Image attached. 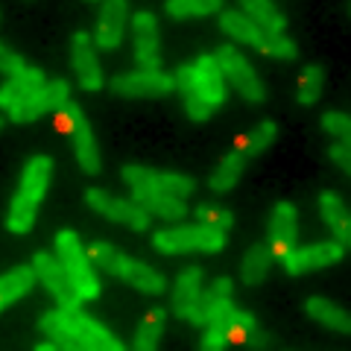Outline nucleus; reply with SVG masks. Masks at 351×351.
I'll return each instance as SVG.
<instances>
[{"mask_svg": "<svg viewBox=\"0 0 351 351\" xmlns=\"http://www.w3.org/2000/svg\"><path fill=\"white\" fill-rule=\"evenodd\" d=\"M152 246L164 255H182V252H219L226 246V232L205 223L164 228L152 234Z\"/></svg>", "mask_w": 351, "mask_h": 351, "instance_id": "f257e3e1", "label": "nucleus"}, {"mask_svg": "<svg viewBox=\"0 0 351 351\" xmlns=\"http://www.w3.org/2000/svg\"><path fill=\"white\" fill-rule=\"evenodd\" d=\"M56 249H59V261H62V267L68 269L76 293H80L82 299H97V295H100V281H97V276H94L91 258H88V252L82 249L76 232L62 228V232L56 234Z\"/></svg>", "mask_w": 351, "mask_h": 351, "instance_id": "f03ea898", "label": "nucleus"}, {"mask_svg": "<svg viewBox=\"0 0 351 351\" xmlns=\"http://www.w3.org/2000/svg\"><path fill=\"white\" fill-rule=\"evenodd\" d=\"M56 123H59V129L71 132L73 149H76V161H80L82 173H88V176L100 173V149H97V144H94L91 126H88L82 108L76 106L73 100H64L62 108L56 112Z\"/></svg>", "mask_w": 351, "mask_h": 351, "instance_id": "7ed1b4c3", "label": "nucleus"}, {"mask_svg": "<svg viewBox=\"0 0 351 351\" xmlns=\"http://www.w3.org/2000/svg\"><path fill=\"white\" fill-rule=\"evenodd\" d=\"M214 59L219 64V71H223V76L237 88V94L243 97L246 103H263V97H267V91H263V82L258 80V73L252 71V64L240 56L237 47H232V44H223V47L214 53Z\"/></svg>", "mask_w": 351, "mask_h": 351, "instance_id": "20e7f679", "label": "nucleus"}, {"mask_svg": "<svg viewBox=\"0 0 351 351\" xmlns=\"http://www.w3.org/2000/svg\"><path fill=\"white\" fill-rule=\"evenodd\" d=\"M85 202L94 208L97 214H103L106 219H114L120 226H129L135 232H147L149 228V211L135 199H117V196L106 193L100 188H91L85 193Z\"/></svg>", "mask_w": 351, "mask_h": 351, "instance_id": "39448f33", "label": "nucleus"}, {"mask_svg": "<svg viewBox=\"0 0 351 351\" xmlns=\"http://www.w3.org/2000/svg\"><path fill=\"white\" fill-rule=\"evenodd\" d=\"M32 269H36V276L44 281V287L53 293V299L59 302V307H64V311H73V307H80L82 295L76 293L73 281L68 276V269L62 267L59 258L47 255V252H38V255L32 258Z\"/></svg>", "mask_w": 351, "mask_h": 351, "instance_id": "423d86ee", "label": "nucleus"}, {"mask_svg": "<svg viewBox=\"0 0 351 351\" xmlns=\"http://www.w3.org/2000/svg\"><path fill=\"white\" fill-rule=\"evenodd\" d=\"M64 100H71V85L64 80L47 82V85H41L36 94H29L24 103L9 108V120H12V123H29V120H36L47 112H59Z\"/></svg>", "mask_w": 351, "mask_h": 351, "instance_id": "0eeeda50", "label": "nucleus"}, {"mask_svg": "<svg viewBox=\"0 0 351 351\" xmlns=\"http://www.w3.org/2000/svg\"><path fill=\"white\" fill-rule=\"evenodd\" d=\"M112 94L117 97H164L176 88V80L161 71H138V73H120L112 82Z\"/></svg>", "mask_w": 351, "mask_h": 351, "instance_id": "6e6552de", "label": "nucleus"}, {"mask_svg": "<svg viewBox=\"0 0 351 351\" xmlns=\"http://www.w3.org/2000/svg\"><path fill=\"white\" fill-rule=\"evenodd\" d=\"M62 316H64V325L71 328V334L76 337V343L85 351H123V343L114 339L103 325H97L91 316H85L80 307H73V311L62 307Z\"/></svg>", "mask_w": 351, "mask_h": 351, "instance_id": "1a4fd4ad", "label": "nucleus"}, {"mask_svg": "<svg viewBox=\"0 0 351 351\" xmlns=\"http://www.w3.org/2000/svg\"><path fill=\"white\" fill-rule=\"evenodd\" d=\"M132 32H135V59L141 71H161L158 53V21L152 12H138L132 18Z\"/></svg>", "mask_w": 351, "mask_h": 351, "instance_id": "9d476101", "label": "nucleus"}, {"mask_svg": "<svg viewBox=\"0 0 351 351\" xmlns=\"http://www.w3.org/2000/svg\"><path fill=\"white\" fill-rule=\"evenodd\" d=\"M339 258H343V243L334 240V243H316V246L293 249L281 263L290 276H302V272H311V269L331 267V263H337Z\"/></svg>", "mask_w": 351, "mask_h": 351, "instance_id": "9b49d317", "label": "nucleus"}, {"mask_svg": "<svg viewBox=\"0 0 351 351\" xmlns=\"http://www.w3.org/2000/svg\"><path fill=\"white\" fill-rule=\"evenodd\" d=\"M295 208L293 202H278L269 219V252L272 258L284 261L295 249Z\"/></svg>", "mask_w": 351, "mask_h": 351, "instance_id": "f8f14e48", "label": "nucleus"}, {"mask_svg": "<svg viewBox=\"0 0 351 351\" xmlns=\"http://www.w3.org/2000/svg\"><path fill=\"white\" fill-rule=\"evenodd\" d=\"M126 18H129L126 0H103L100 24H97V47H103V50L120 47L123 32H126Z\"/></svg>", "mask_w": 351, "mask_h": 351, "instance_id": "ddd939ff", "label": "nucleus"}, {"mask_svg": "<svg viewBox=\"0 0 351 351\" xmlns=\"http://www.w3.org/2000/svg\"><path fill=\"white\" fill-rule=\"evenodd\" d=\"M73 71L85 91H100L103 88V71H100V62H97V53L85 29H80L73 36Z\"/></svg>", "mask_w": 351, "mask_h": 351, "instance_id": "4468645a", "label": "nucleus"}, {"mask_svg": "<svg viewBox=\"0 0 351 351\" xmlns=\"http://www.w3.org/2000/svg\"><path fill=\"white\" fill-rule=\"evenodd\" d=\"M193 76H196V88H199L202 100L211 103L214 108L226 103V76L219 71V64L214 56H199L193 64Z\"/></svg>", "mask_w": 351, "mask_h": 351, "instance_id": "2eb2a0df", "label": "nucleus"}, {"mask_svg": "<svg viewBox=\"0 0 351 351\" xmlns=\"http://www.w3.org/2000/svg\"><path fill=\"white\" fill-rule=\"evenodd\" d=\"M44 85V71L38 68H24L21 73L9 76V82L0 88V108H15L18 103H24L29 94H36Z\"/></svg>", "mask_w": 351, "mask_h": 351, "instance_id": "dca6fc26", "label": "nucleus"}, {"mask_svg": "<svg viewBox=\"0 0 351 351\" xmlns=\"http://www.w3.org/2000/svg\"><path fill=\"white\" fill-rule=\"evenodd\" d=\"M173 80H176V91L182 94V103H184V108H188L191 120H208V117H211L214 106L202 100L199 88H196V76H193L191 64H182V68L176 71Z\"/></svg>", "mask_w": 351, "mask_h": 351, "instance_id": "f3484780", "label": "nucleus"}, {"mask_svg": "<svg viewBox=\"0 0 351 351\" xmlns=\"http://www.w3.org/2000/svg\"><path fill=\"white\" fill-rule=\"evenodd\" d=\"M50 173H53L50 156H36V158H29L24 176H21L18 193L27 196V199H32V202H41L44 193H47V184H50Z\"/></svg>", "mask_w": 351, "mask_h": 351, "instance_id": "a211bd4d", "label": "nucleus"}, {"mask_svg": "<svg viewBox=\"0 0 351 351\" xmlns=\"http://www.w3.org/2000/svg\"><path fill=\"white\" fill-rule=\"evenodd\" d=\"M219 27H223V32H228L232 38L243 41V44H249V47H255V50H263L267 32H263L249 15L234 12V9H226V12L219 15Z\"/></svg>", "mask_w": 351, "mask_h": 351, "instance_id": "6ab92c4d", "label": "nucleus"}, {"mask_svg": "<svg viewBox=\"0 0 351 351\" xmlns=\"http://www.w3.org/2000/svg\"><path fill=\"white\" fill-rule=\"evenodd\" d=\"M232 290H234L232 278H217L208 290H199V295H196V302H193L191 313H188V319L193 325H208V319H211V313H214V307L223 302V299H228Z\"/></svg>", "mask_w": 351, "mask_h": 351, "instance_id": "aec40b11", "label": "nucleus"}, {"mask_svg": "<svg viewBox=\"0 0 351 351\" xmlns=\"http://www.w3.org/2000/svg\"><path fill=\"white\" fill-rule=\"evenodd\" d=\"M304 311L311 313L316 322H322L325 328H331V331L351 334V313L343 311L339 304L328 302V299H319V295H311V299L304 302Z\"/></svg>", "mask_w": 351, "mask_h": 351, "instance_id": "412c9836", "label": "nucleus"}, {"mask_svg": "<svg viewBox=\"0 0 351 351\" xmlns=\"http://www.w3.org/2000/svg\"><path fill=\"white\" fill-rule=\"evenodd\" d=\"M319 211H322V219L328 223V228L334 232V237L339 240L343 246H351V219L343 208V199H339L337 193L325 191L319 196Z\"/></svg>", "mask_w": 351, "mask_h": 351, "instance_id": "4be33fe9", "label": "nucleus"}, {"mask_svg": "<svg viewBox=\"0 0 351 351\" xmlns=\"http://www.w3.org/2000/svg\"><path fill=\"white\" fill-rule=\"evenodd\" d=\"M199 281H202V269L199 267H188L179 278H176V290H173V313L176 316L188 319L196 295H199V290H202Z\"/></svg>", "mask_w": 351, "mask_h": 351, "instance_id": "5701e85b", "label": "nucleus"}, {"mask_svg": "<svg viewBox=\"0 0 351 351\" xmlns=\"http://www.w3.org/2000/svg\"><path fill=\"white\" fill-rule=\"evenodd\" d=\"M208 325L223 328V331L228 334V343H232V334H234V331H252V328H258L255 316L237 311V307L228 302V299H223V302L214 307V313H211V319H208Z\"/></svg>", "mask_w": 351, "mask_h": 351, "instance_id": "b1692460", "label": "nucleus"}, {"mask_svg": "<svg viewBox=\"0 0 351 351\" xmlns=\"http://www.w3.org/2000/svg\"><path fill=\"white\" fill-rule=\"evenodd\" d=\"M36 269L32 267H15L12 272L0 276V311H6L12 302H18L24 293H29V287L36 284Z\"/></svg>", "mask_w": 351, "mask_h": 351, "instance_id": "393cba45", "label": "nucleus"}, {"mask_svg": "<svg viewBox=\"0 0 351 351\" xmlns=\"http://www.w3.org/2000/svg\"><path fill=\"white\" fill-rule=\"evenodd\" d=\"M120 278H123L129 287H135L141 293H149V295H158V293H164V287H167V281H164L161 272H156L152 267L138 263V261H129Z\"/></svg>", "mask_w": 351, "mask_h": 351, "instance_id": "a878e982", "label": "nucleus"}, {"mask_svg": "<svg viewBox=\"0 0 351 351\" xmlns=\"http://www.w3.org/2000/svg\"><path fill=\"white\" fill-rule=\"evenodd\" d=\"M240 3L246 6V15L255 21L263 32H269V36H278V32H284V27H287V21L272 6V0H240Z\"/></svg>", "mask_w": 351, "mask_h": 351, "instance_id": "bb28decb", "label": "nucleus"}, {"mask_svg": "<svg viewBox=\"0 0 351 351\" xmlns=\"http://www.w3.org/2000/svg\"><path fill=\"white\" fill-rule=\"evenodd\" d=\"M246 156L240 149H232L228 156L219 161V167L214 170V176H211V191L214 193H226V191H232L234 184H237V179H240V173H243V167H246Z\"/></svg>", "mask_w": 351, "mask_h": 351, "instance_id": "cd10ccee", "label": "nucleus"}, {"mask_svg": "<svg viewBox=\"0 0 351 351\" xmlns=\"http://www.w3.org/2000/svg\"><path fill=\"white\" fill-rule=\"evenodd\" d=\"M135 202H141L149 214H158L164 219H182L188 214V205L179 196H170V193H135L132 196Z\"/></svg>", "mask_w": 351, "mask_h": 351, "instance_id": "c85d7f7f", "label": "nucleus"}, {"mask_svg": "<svg viewBox=\"0 0 351 351\" xmlns=\"http://www.w3.org/2000/svg\"><path fill=\"white\" fill-rule=\"evenodd\" d=\"M164 325H167V311L152 307V311L144 316V322L138 325V331H135V348L138 351H152L156 348L161 334H164Z\"/></svg>", "mask_w": 351, "mask_h": 351, "instance_id": "c756f323", "label": "nucleus"}, {"mask_svg": "<svg viewBox=\"0 0 351 351\" xmlns=\"http://www.w3.org/2000/svg\"><path fill=\"white\" fill-rule=\"evenodd\" d=\"M38 328H41V334H47L59 348H64V351H82V346L76 343V337L71 334V328L64 325L62 307H59V311H47V313H44Z\"/></svg>", "mask_w": 351, "mask_h": 351, "instance_id": "7c9ffc66", "label": "nucleus"}, {"mask_svg": "<svg viewBox=\"0 0 351 351\" xmlns=\"http://www.w3.org/2000/svg\"><path fill=\"white\" fill-rule=\"evenodd\" d=\"M276 135H278V126L272 123V120H261V123L252 129L249 135L237 138L234 149H240L246 158H255V156H261V152L272 144V141H276Z\"/></svg>", "mask_w": 351, "mask_h": 351, "instance_id": "2f4dec72", "label": "nucleus"}, {"mask_svg": "<svg viewBox=\"0 0 351 351\" xmlns=\"http://www.w3.org/2000/svg\"><path fill=\"white\" fill-rule=\"evenodd\" d=\"M36 214H38V202L15 193L12 205H9V214H6V228L12 234H27L29 228L36 226Z\"/></svg>", "mask_w": 351, "mask_h": 351, "instance_id": "473e14b6", "label": "nucleus"}, {"mask_svg": "<svg viewBox=\"0 0 351 351\" xmlns=\"http://www.w3.org/2000/svg\"><path fill=\"white\" fill-rule=\"evenodd\" d=\"M269 263H272V252L269 246H263V243H255L249 252H246V258H243V267H240V272H243V281L246 284H261L263 278H267V272H269Z\"/></svg>", "mask_w": 351, "mask_h": 351, "instance_id": "72a5a7b5", "label": "nucleus"}, {"mask_svg": "<svg viewBox=\"0 0 351 351\" xmlns=\"http://www.w3.org/2000/svg\"><path fill=\"white\" fill-rule=\"evenodd\" d=\"M88 258H91L97 267H103L108 276H114V278L123 276V269H126V263H129V258L123 255V252L114 249V246H108V243H103V240H94V243L88 246Z\"/></svg>", "mask_w": 351, "mask_h": 351, "instance_id": "f704fd0d", "label": "nucleus"}, {"mask_svg": "<svg viewBox=\"0 0 351 351\" xmlns=\"http://www.w3.org/2000/svg\"><path fill=\"white\" fill-rule=\"evenodd\" d=\"M322 85H325V68H319V64L304 68L302 80H299V91H295V100L302 106H313L322 97Z\"/></svg>", "mask_w": 351, "mask_h": 351, "instance_id": "c9c22d12", "label": "nucleus"}, {"mask_svg": "<svg viewBox=\"0 0 351 351\" xmlns=\"http://www.w3.org/2000/svg\"><path fill=\"white\" fill-rule=\"evenodd\" d=\"M219 9H223V0H167V15L173 18L214 15Z\"/></svg>", "mask_w": 351, "mask_h": 351, "instance_id": "e433bc0d", "label": "nucleus"}, {"mask_svg": "<svg viewBox=\"0 0 351 351\" xmlns=\"http://www.w3.org/2000/svg\"><path fill=\"white\" fill-rule=\"evenodd\" d=\"M193 214H196V223L223 228V232H228V228L234 226L232 211H226V208H219V205H208V202H202V205H196V208H193Z\"/></svg>", "mask_w": 351, "mask_h": 351, "instance_id": "4c0bfd02", "label": "nucleus"}, {"mask_svg": "<svg viewBox=\"0 0 351 351\" xmlns=\"http://www.w3.org/2000/svg\"><path fill=\"white\" fill-rule=\"evenodd\" d=\"M196 188V182L191 176H182V173H158V193H170V196H191Z\"/></svg>", "mask_w": 351, "mask_h": 351, "instance_id": "58836bf2", "label": "nucleus"}, {"mask_svg": "<svg viewBox=\"0 0 351 351\" xmlns=\"http://www.w3.org/2000/svg\"><path fill=\"white\" fill-rule=\"evenodd\" d=\"M322 129L331 132L334 138H339V144L351 147V117L348 114H339V112L322 114Z\"/></svg>", "mask_w": 351, "mask_h": 351, "instance_id": "ea45409f", "label": "nucleus"}, {"mask_svg": "<svg viewBox=\"0 0 351 351\" xmlns=\"http://www.w3.org/2000/svg\"><path fill=\"white\" fill-rule=\"evenodd\" d=\"M267 56H276V59H295L299 56V50H295V44L284 36V32H278V36H269L267 32V41H263V50Z\"/></svg>", "mask_w": 351, "mask_h": 351, "instance_id": "a19ab883", "label": "nucleus"}, {"mask_svg": "<svg viewBox=\"0 0 351 351\" xmlns=\"http://www.w3.org/2000/svg\"><path fill=\"white\" fill-rule=\"evenodd\" d=\"M226 346H232V343H228V334L223 331V328H217V325H208V331L202 337L199 348L202 351H223Z\"/></svg>", "mask_w": 351, "mask_h": 351, "instance_id": "79ce46f5", "label": "nucleus"}, {"mask_svg": "<svg viewBox=\"0 0 351 351\" xmlns=\"http://www.w3.org/2000/svg\"><path fill=\"white\" fill-rule=\"evenodd\" d=\"M24 68H27L24 59H21L18 53H12L9 47H3V44H0V71L9 73V76H15V73H21Z\"/></svg>", "mask_w": 351, "mask_h": 351, "instance_id": "37998d69", "label": "nucleus"}, {"mask_svg": "<svg viewBox=\"0 0 351 351\" xmlns=\"http://www.w3.org/2000/svg\"><path fill=\"white\" fill-rule=\"evenodd\" d=\"M328 156H331L334 164H339V170H346L351 176V147L346 144H334L331 149H328Z\"/></svg>", "mask_w": 351, "mask_h": 351, "instance_id": "c03bdc74", "label": "nucleus"}, {"mask_svg": "<svg viewBox=\"0 0 351 351\" xmlns=\"http://www.w3.org/2000/svg\"><path fill=\"white\" fill-rule=\"evenodd\" d=\"M0 132H3V117H0Z\"/></svg>", "mask_w": 351, "mask_h": 351, "instance_id": "a18cd8bd", "label": "nucleus"}, {"mask_svg": "<svg viewBox=\"0 0 351 351\" xmlns=\"http://www.w3.org/2000/svg\"><path fill=\"white\" fill-rule=\"evenodd\" d=\"M91 3H94V0H91Z\"/></svg>", "mask_w": 351, "mask_h": 351, "instance_id": "49530a36", "label": "nucleus"}]
</instances>
